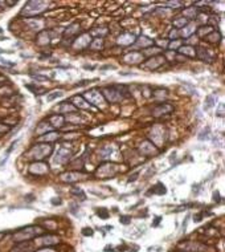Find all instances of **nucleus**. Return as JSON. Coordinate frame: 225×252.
I'll return each mask as SVG.
<instances>
[{"label":"nucleus","mask_w":225,"mask_h":252,"mask_svg":"<svg viewBox=\"0 0 225 252\" xmlns=\"http://www.w3.org/2000/svg\"><path fill=\"white\" fill-rule=\"evenodd\" d=\"M74 109H76L74 106H72V105H69V106H68L66 102H64V104L60 106V112H64V110H74Z\"/></svg>","instance_id":"23"},{"label":"nucleus","mask_w":225,"mask_h":252,"mask_svg":"<svg viewBox=\"0 0 225 252\" xmlns=\"http://www.w3.org/2000/svg\"><path fill=\"white\" fill-rule=\"evenodd\" d=\"M49 122H50V125L52 126H61L62 125V122H64V117H61V116H52L49 118Z\"/></svg>","instance_id":"10"},{"label":"nucleus","mask_w":225,"mask_h":252,"mask_svg":"<svg viewBox=\"0 0 225 252\" xmlns=\"http://www.w3.org/2000/svg\"><path fill=\"white\" fill-rule=\"evenodd\" d=\"M121 222L122 224H130V222H131V218L130 216H121Z\"/></svg>","instance_id":"26"},{"label":"nucleus","mask_w":225,"mask_h":252,"mask_svg":"<svg viewBox=\"0 0 225 252\" xmlns=\"http://www.w3.org/2000/svg\"><path fill=\"white\" fill-rule=\"evenodd\" d=\"M123 89H125V86L114 85V86L106 88L103 92H105V96H106V98L110 102H118V101H121L122 98H123V92H122Z\"/></svg>","instance_id":"2"},{"label":"nucleus","mask_w":225,"mask_h":252,"mask_svg":"<svg viewBox=\"0 0 225 252\" xmlns=\"http://www.w3.org/2000/svg\"><path fill=\"white\" fill-rule=\"evenodd\" d=\"M134 40H135V36L131 35V33H123L121 37H119L118 43L122 44V45H130V44L134 43Z\"/></svg>","instance_id":"8"},{"label":"nucleus","mask_w":225,"mask_h":252,"mask_svg":"<svg viewBox=\"0 0 225 252\" xmlns=\"http://www.w3.org/2000/svg\"><path fill=\"white\" fill-rule=\"evenodd\" d=\"M69 158H70V153H69V150H65V149L61 147L60 150L57 151V158L54 161H56V162L62 163V162H66Z\"/></svg>","instance_id":"6"},{"label":"nucleus","mask_w":225,"mask_h":252,"mask_svg":"<svg viewBox=\"0 0 225 252\" xmlns=\"http://www.w3.org/2000/svg\"><path fill=\"white\" fill-rule=\"evenodd\" d=\"M8 130H9V126H7V125H3V123H0V134L7 133Z\"/></svg>","instance_id":"27"},{"label":"nucleus","mask_w":225,"mask_h":252,"mask_svg":"<svg viewBox=\"0 0 225 252\" xmlns=\"http://www.w3.org/2000/svg\"><path fill=\"white\" fill-rule=\"evenodd\" d=\"M93 233H94V232H93V230H92V228H88V227H86V228H83V230H82V235H85V236H92Z\"/></svg>","instance_id":"25"},{"label":"nucleus","mask_w":225,"mask_h":252,"mask_svg":"<svg viewBox=\"0 0 225 252\" xmlns=\"http://www.w3.org/2000/svg\"><path fill=\"white\" fill-rule=\"evenodd\" d=\"M88 84H89L88 80H83V81H79L78 84H76L74 86H76V88H78V86H85V85H88Z\"/></svg>","instance_id":"29"},{"label":"nucleus","mask_w":225,"mask_h":252,"mask_svg":"<svg viewBox=\"0 0 225 252\" xmlns=\"http://www.w3.org/2000/svg\"><path fill=\"white\" fill-rule=\"evenodd\" d=\"M213 105H215V96H208L205 98V104H204V109L205 110H209L210 108H213Z\"/></svg>","instance_id":"12"},{"label":"nucleus","mask_w":225,"mask_h":252,"mask_svg":"<svg viewBox=\"0 0 225 252\" xmlns=\"http://www.w3.org/2000/svg\"><path fill=\"white\" fill-rule=\"evenodd\" d=\"M90 48L92 49H101L103 47V41H102V39H96V41L90 44Z\"/></svg>","instance_id":"16"},{"label":"nucleus","mask_w":225,"mask_h":252,"mask_svg":"<svg viewBox=\"0 0 225 252\" xmlns=\"http://www.w3.org/2000/svg\"><path fill=\"white\" fill-rule=\"evenodd\" d=\"M52 151V146L50 145H36L35 147L31 149L29 157L33 159H44L45 157H48Z\"/></svg>","instance_id":"1"},{"label":"nucleus","mask_w":225,"mask_h":252,"mask_svg":"<svg viewBox=\"0 0 225 252\" xmlns=\"http://www.w3.org/2000/svg\"><path fill=\"white\" fill-rule=\"evenodd\" d=\"M209 133H210V129L209 127H205V129L199 134V141H204L207 138H209Z\"/></svg>","instance_id":"17"},{"label":"nucleus","mask_w":225,"mask_h":252,"mask_svg":"<svg viewBox=\"0 0 225 252\" xmlns=\"http://www.w3.org/2000/svg\"><path fill=\"white\" fill-rule=\"evenodd\" d=\"M180 50V53H183V54H187V56H190V57H195L196 56V52L193 50V48L192 47H181V48L179 49Z\"/></svg>","instance_id":"11"},{"label":"nucleus","mask_w":225,"mask_h":252,"mask_svg":"<svg viewBox=\"0 0 225 252\" xmlns=\"http://www.w3.org/2000/svg\"><path fill=\"white\" fill-rule=\"evenodd\" d=\"M219 116H220V117H223V116H224V105H223V104H221V105H220V110H219Z\"/></svg>","instance_id":"34"},{"label":"nucleus","mask_w":225,"mask_h":252,"mask_svg":"<svg viewBox=\"0 0 225 252\" xmlns=\"http://www.w3.org/2000/svg\"><path fill=\"white\" fill-rule=\"evenodd\" d=\"M207 39H208V40H210V41H213V43H215V41H219V39H220V35L217 33L216 31H212V32H210V35H208V36H207Z\"/></svg>","instance_id":"19"},{"label":"nucleus","mask_w":225,"mask_h":252,"mask_svg":"<svg viewBox=\"0 0 225 252\" xmlns=\"http://www.w3.org/2000/svg\"><path fill=\"white\" fill-rule=\"evenodd\" d=\"M188 24V20H187V17L184 19V17H180V19H177L173 21V25H175L176 28H186V25Z\"/></svg>","instance_id":"14"},{"label":"nucleus","mask_w":225,"mask_h":252,"mask_svg":"<svg viewBox=\"0 0 225 252\" xmlns=\"http://www.w3.org/2000/svg\"><path fill=\"white\" fill-rule=\"evenodd\" d=\"M85 97L88 98L89 102H92V104H96V105L102 104V101H103V98H102V96H101V93H96V90L88 92Z\"/></svg>","instance_id":"3"},{"label":"nucleus","mask_w":225,"mask_h":252,"mask_svg":"<svg viewBox=\"0 0 225 252\" xmlns=\"http://www.w3.org/2000/svg\"><path fill=\"white\" fill-rule=\"evenodd\" d=\"M78 28H79V27H78V24H73V25H70V27L68 28V31L65 32V35L68 36V35H72V33H77V32H78Z\"/></svg>","instance_id":"20"},{"label":"nucleus","mask_w":225,"mask_h":252,"mask_svg":"<svg viewBox=\"0 0 225 252\" xmlns=\"http://www.w3.org/2000/svg\"><path fill=\"white\" fill-rule=\"evenodd\" d=\"M62 202H61V199L60 198H54L53 200H52V204H54V206H57V204H61Z\"/></svg>","instance_id":"31"},{"label":"nucleus","mask_w":225,"mask_h":252,"mask_svg":"<svg viewBox=\"0 0 225 252\" xmlns=\"http://www.w3.org/2000/svg\"><path fill=\"white\" fill-rule=\"evenodd\" d=\"M167 192V190H166V186L164 185H162V183H156L152 187V190H150L148 191V194H159V195H163V194H166Z\"/></svg>","instance_id":"9"},{"label":"nucleus","mask_w":225,"mask_h":252,"mask_svg":"<svg viewBox=\"0 0 225 252\" xmlns=\"http://www.w3.org/2000/svg\"><path fill=\"white\" fill-rule=\"evenodd\" d=\"M62 96V92H53L52 94H49L48 97H46V100L48 101H53V100H56V98H59Z\"/></svg>","instance_id":"21"},{"label":"nucleus","mask_w":225,"mask_h":252,"mask_svg":"<svg viewBox=\"0 0 225 252\" xmlns=\"http://www.w3.org/2000/svg\"><path fill=\"white\" fill-rule=\"evenodd\" d=\"M160 219H162L160 216H158L156 219H155V222H152V227H156V226L160 223Z\"/></svg>","instance_id":"30"},{"label":"nucleus","mask_w":225,"mask_h":252,"mask_svg":"<svg viewBox=\"0 0 225 252\" xmlns=\"http://www.w3.org/2000/svg\"><path fill=\"white\" fill-rule=\"evenodd\" d=\"M142 58H143V54H140V53H138V52H134V53H130L127 54V56L125 57V61H127V63L130 64H136V63H139V61H142Z\"/></svg>","instance_id":"7"},{"label":"nucleus","mask_w":225,"mask_h":252,"mask_svg":"<svg viewBox=\"0 0 225 252\" xmlns=\"http://www.w3.org/2000/svg\"><path fill=\"white\" fill-rule=\"evenodd\" d=\"M32 77H33L35 80H46V77H44V76H32Z\"/></svg>","instance_id":"35"},{"label":"nucleus","mask_w":225,"mask_h":252,"mask_svg":"<svg viewBox=\"0 0 225 252\" xmlns=\"http://www.w3.org/2000/svg\"><path fill=\"white\" fill-rule=\"evenodd\" d=\"M46 171H48V166L45 165V163H35V165L31 166V173L33 174H45Z\"/></svg>","instance_id":"5"},{"label":"nucleus","mask_w":225,"mask_h":252,"mask_svg":"<svg viewBox=\"0 0 225 252\" xmlns=\"http://www.w3.org/2000/svg\"><path fill=\"white\" fill-rule=\"evenodd\" d=\"M187 15V16H190V17H195L196 16V11H195V8L193 9H190V11H187V12H184Z\"/></svg>","instance_id":"28"},{"label":"nucleus","mask_w":225,"mask_h":252,"mask_svg":"<svg viewBox=\"0 0 225 252\" xmlns=\"http://www.w3.org/2000/svg\"><path fill=\"white\" fill-rule=\"evenodd\" d=\"M102 153H103V158H106V155L109 154V153H111V149H110V147H107V149H105Z\"/></svg>","instance_id":"33"},{"label":"nucleus","mask_w":225,"mask_h":252,"mask_svg":"<svg viewBox=\"0 0 225 252\" xmlns=\"http://www.w3.org/2000/svg\"><path fill=\"white\" fill-rule=\"evenodd\" d=\"M79 177H81V174H79V173H76V174L69 173V174L62 175V179H64V181H77Z\"/></svg>","instance_id":"15"},{"label":"nucleus","mask_w":225,"mask_h":252,"mask_svg":"<svg viewBox=\"0 0 225 252\" xmlns=\"http://www.w3.org/2000/svg\"><path fill=\"white\" fill-rule=\"evenodd\" d=\"M97 215L102 219H107L109 218V211L106 209H98L97 210Z\"/></svg>","instance_id":"18"},{"label":"nucleus","mask_w":225,"mask_h":252,"mask_svg":"<svg viewBox=\"0 0 225 252\" xmlns=\"http://www.w3.org/2000/svg\"><path fill=\"white\" fill-rule=\"evenodd\" d=\"M72 194H73V195H77V196L81 195L82 200H85V194H83L82 190H79V188H73V190H72Z\"/></svg>","instance_id":"22"},{"label":"nucleus","mask_w":225,"mask_h":252,"mask_svg":"<svg viewBox=\"0 0 225 252\" xmlns=\"http://www.w3.org/2000/svg\"><path fill=\"white\" fill-rule=\"evenodd\" d=\"M197 56L203 58V60H207V58H208V53H207V50H204V49H199Z\"/></svg>","instance_id":"24"},{"label":"nucleus","mask_w":225,"mask_h":252,"mask_svg":"<svg viewBox=\"0 0 225 252\" xmlns=\"http://www.w3.org/2000/svg\"><path fill=\"white\" fill-rule=\"evenodd\" d=\"M201 218H203V214H197V215H195V216H193L195 222H200V220H201Z\"/></svg>","instance_id":"32"},{"label":"nucleus","mask_w":225,"mask_h":252,"mask_svg":"<svg viewBox=\"0 0 225 252\" xmlns=\"http://www.w3.org/2000/svg\"><path fill=\"white\" fill-rule=\"evenodd\" d=\"M172 110H173V108L171 106V105L162 104V105H159V106H156L154 109V116H162V114H166V113H170Z\"/></svg>","instance_id":"4"},{"label":"nucleus","mask_w":225,"mask_h":252,"mask_svg":"<svg viewBox=\"0 0 225 252\" xmlns=\"http://www.w3.org/2000/svg\"><path fill=\"white\" fill-rule=\"evenodd\" d=\"M57 138H59V134L54 133V131H53V133H49V134H48V133H45V134H44V137L40 138V141H56Z\"/></svg>","instance_id":"13"}]
</instances>
